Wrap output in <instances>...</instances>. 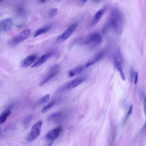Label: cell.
I'll list each match as a JSON object with an SVG mask.
<instances>
[{"instance_id":"cell-27","label":"cell","mask_w":146,"mask_h":146,"mask_svg":"<svg viewBox=\"0 0 146 146\" xmlns=\"http://www.w3.org/2000/svg\"><path fill=\"white\" fill-rule=\"evenodd\" d=\"M14 107V105L13 104H11L10 105L8 106V109L10 110L12 109Z\"/></svg>"},{"instance_id":"cell-12","label":"cell","mask_w":146,"mask_h":146,"mask_svg":"<svg viewBox=\"0 0 146 146\" xmlns=\"http://www.w3.org/2000/svg\"><path fill=\"white\" fill-rule=\"evenodd\" d=\"M84 80L82 77H78L66 83L67 89H71L77 86Z\"/></svg>"},{"instance_id":"cell-8","label":"cell","mask_w":146,"mask_h":146,"mask_svg":"<svg viewBox=\"0 0 146 146\" xmlns=\"http://www.w3.org/2000/svg\"><path fill=\"white\" fill-rule=\"evenodd\" d=\"M61 129V126L48 131L46 135V137L47 139L53 140L56 139L59 136Z\"/></svg>"},{"instance_id":"cell-7","label":"cell","mask_w":146,"mask_h":146,"mask_svg":"<svg viewBox=\"0 0 146 146\" xmlns=\"http://www.w3.org/2000/svg\"><path fill=\"white\" fill-rule=\"evenodd\" d=\"M59 69L55 70L49 69L48 74L39 82V85L40 86H43L51 79L57 75L59 72Z\"/></svg>"},{"instance_id":"cell-15","label":"cell","mask_w":146,"mask_h":146,"mask_svg":"<svg viewBox=\"0 0 146 146\" xmlns=\"http://www.w3.org/2000/svg\"><path fill=\"white\" fill-rule=\"evenodd\" d=\"M84 68L82 66H79L69 71L68 72V76L72 77L80 74L83 70Z\"/></svg>"},{"instance_id":"cell-22","label":"cell","mask_w":146,"mask_h":146,"mask_svg":"<svg viewBox=\"0 0 146 146\" xmlns=\"http://www.w3.org/2000/svg\"><path fill=\"white\" fill-rule=\"evenodd\" d=\"M58 11V9L56 8H54L52 9L49 13V16L50 18L53 17L56 14Z\"/></svg>"},{"instance_id":"cell-1","label":"cell","mask_w":146,"mask_h":146,"mask_svg":"<svg viewBox=\"0 0 146 146\" xmlns=\"http://www.w3.org/2000/svg\"><path fill=\"white\" fill-rule=\"evenodd\" d=\"M111 27L118 35H121L123 30L125 18L119 6L114 4L111 7L110 15L108 20Z\"/></svg>"},{"instance_id":"cell-13","label":"cell","mask_w":146,"mask_h":146,"mask_svg":"<svg viewBox=\"0 0 146 146\" xmlns=\"http://www.w3.org/2000/svg\"><path fill=\"white\" fill-rule=\"evenodd\" d=\"M37 57L36 54H32L26 57L22 61V66L24 67H27L31 64L35 60Z\"/></svg>"},{"instance_id":"cell-10","label":"cell","mask_w":146,"mask_h":146,"mask_svg":"<svg viewBox=\"0 0 146 146\" xmlns=\"http://www.w3.org/2000/svg\"><path fill=\"white\" fill-rule=\"evenodd\" d=\"M13 24L11 19H4L0 22V30L5 31H8L11 29Z\"/></svg>"},{"instance_id":"cell-6","label":"cell","mask_w":146,"mask_h":146,"mask_svg":"<svg viewBox=\"0 0 146 146\" xmlns=\"http://www.w3.org/2000/svg\"><path fill=\"white\" fill-rule=\"evenodd\" d=\"M106 9L107 6H104L95 13L89 25L90 27H93L100 21Z\"/></svg>"},{"instance_id":"cell-16","label":"cell","mask_w":146,"mask_h":146,"mask_svg":"<svg viewBox=\"0 0 146 146\" xmlns=\"http://www.w3.org/2000/svg\"><path fill=\"white\" fill-rule=\"evenodd\" d=\"M114 63L115 66L119 71L122 79L123 80L125 81V78L122 68V63L116 61H114Z\"/></svg>"},{"instance_id":"cell-30","label":"cell","mask_w":146,"mask_h":146,"mask_svg":"<svg viewBox=\"0 0 146 146\" xmlns=\"http://www.w3.org/2000/svg\"><path fill=\"white\" fill-rule=\"evenodd\" d=\"M88 0H81V2L83 4L86 3Z\"/></svg>"},{"instance_id":"cell-14","label":"cell","mask_w":146,"mask_h":146,"mask_svg":"<svg viewBox=\"0 0 146 146\" xmlns=\"http://www.w3.org/2000/svg\"><path fill=\"white\" fill-rule=\"evenodd\" d=\"M51 27L52 26L50 25L37 30L34 33V37H36L39 35L47 33L50 30Z\"/></svg>"},{"instance_id":"cell-2","label":"cell","mask_w":146,"mask_h":146,"mask_svg":"<svg viewBox=\"0 0 146 146\" xmlns=\"http://www.w3.org/2000/svg\"><path fill=\"white\" fill-rule=\"evenodd\" d=\"M42 124V121H39L33 125L31 131L27 138L28 141L31 142L33 141L39 135Z\"/></svg>"},{"instance_id":"cell-5","label":"cell","mask_w":146,"mask_h":146,"mask_svg":"<svg viewBox=\"0 0 146 146\" xmlns=\"http://www.w3.org/2000/svg\"><path fill=\"white\" fill-rule=\"evenodd\" d=\"M102 42V38L100 34L97 32H94L87 37L85 42V44L98 45L101 44Z\"/></svg>"},{"instance_id":"cell-11","label":"cell","mask_w":146,"mask_h":146,"mask_svg":"<svg viewBox=\"0 0 146 146\" xmlns=\"http://www.w3.org/2000/svg\"><path fill=\"white\" fill-rule=\"evenodd\" d=\"M105 53V51L102 50L96 54L88 61L86 67H88L97 62L104 56Z\"/></svg>"},{"instance_id":"cell-23","label":"cell","mask_w":146,"mask_h":146,"mask_svg":"<svg viewBox=\"0 0 146 146\" xmlns=\"http://www.w3.org/2000/svg\"><path fill=\"white\" fill-rule=\"evenodd\" d=\"M50 96L49 94H46L44 96L40 99V103L42 104L47 102Z\"/></svg>"},{"instance_id":"cell-21","label":"cell","mask_w":146,"mask_h":146,"mask_svg":"<svg viewBox=\"0 0 146 146\" xmlns=\"http://www.w3.org/2000/svg\"><path fill=\"white\" fill-rule=\"evenodd\" d=\"M32 117V115L31 114L27 115L24 119L23 124L25 127H27L31 121Z\"/></svg>"},{"instance_id":"cell-24","label":"cell","mask_w":146,"mask_h":146,"mask_svg":"<svg viewBox=\"0 0 146 146\" xmlns=\"http://www.w3.org/2000/svg\"><path fill=\"white\" fill-rule=\"evenodd\" d=\"M135 72L133 68H131L130 72V78L131 80L132 81L134 79Z\"/></svg>"},{"instance_id":"cell-25","label":"cell","mask_w":146,"mask_h":146,"mask_svg":"<svg viewBox=\"0 0 146 146\" xmlns=\"http://www.w3.org/2000/svg\"><path fill=\"white\" fill-rule=\"evenodd\" d=\"M138 72L136 71H135V76L134 78V84H135L137 82L138 79Z\"/></svg>"},{"instance_id":"cell-4","label":"cell","mask_w":146,"mask_h":146,"mask_svg":"<svg viewBox=\"0 0 146 146\" xmlns=\"http://www.w3.org/2000/svg\"><path fill=\"white\" fill-rule=\"evenodd\" d=\"M31 33L30 30H25L21 32L10 40V43L13 45H16L23 42L27 38Z\"/></svg>"},{"instance_id":"cell-20","label":"cell","mask_w":146,"mask_h":146,"mask_svg":"<svg viewBox=\"0 0 146 146\" xmlns=\"http://www.w3.org/2000/svg\"><path fill=\"white\" fill-rule=\"evenodd\" d=\"M54 104V102H52L44 106L41 112L44 113L48 111L53 107Z\"/></svg>"},{"instance_id":"cell-9","label":"cell","mask_w":146,"mask_h":146,"mask_svg":"<svg viewBox=\"0 0 146 146\" xmlns=\"http://www.w3.org/2000/svg\"><path fill=\"white\" fill-rule=\"evenodd\" d=\"M53 54L52 52H50L42 55L31 66V67L32 68L36 67L42 64L47 61Z\"/></svg>"},{"instance_id":"cell-29","label":"cell","mask_w":146,"mask_h":146,"mask_svg":"<svg viewBox=\"0 0 146 146\" xmlns=\"http://www.w3.org/2000/svg\"><path fill=\"white\" fill-rule=\"evenodd\" d=\"M39 1L42 3L45 2L47 0H39Z\"/></svg>"},{"instance_id":"cell-31","label":"cell","mask_w":146,"mask_h":146,"mask_svg":"<svg viewBox=\"0 0 146 146\" xmlns=\"http://www.w3.org/2000/svg\"><path fill=\"white\" fill-rule=\"evenodd\" d=\"M101 0H93V1L95 2H98Z\"/></svg>"},{"instance_id":"cell-26","label":"cell","mask_w":146,"mask_h":146,"mask_svg":"<svg viewBox=\"0 0 146 146\" xmlns=\"http://www.w3.org/2000/svg\"><path fill=\"white\" fill-rule=\"evenodd\" d=\"M132 107H133L131 105L130 107L128 113V115H129L131 114V113L132 112Z\"/></svg>"},{"instance_id":"cell-17","label":"cell","mask_w":146,"mask_h":146,"mask_svg":"<svg viewBox=\"0 0 146 146\" xmlns=\"http://www.w3.org/2000/svg\"><path fill=\"white\" fill-rule=\"evenodd\" d=\"M11 111L7 110L3 111L0 115V124L4 123L6 121L8 116L11 113Z\"/></svg>"},{"instance_id":"cell-32","label":"cell","mask_w":146,"mask_h":146,"mask_svg":"<svg viewBox=\"0 0 146 146\" xmlns=\"http://www.w3.org/2000/svg\"><path fill=\"white\" fill-rule=\"evenodd\" d=\"M1 129H0V135L1 134Z\"/></svg>"},{"instance_id":"cell-33","label":"cell","mask_w":146,"mask_h":146,"mask_svg":"<svg viewBox=\"0 0 146 146\" xmlns=\"http://www.w3.org/2000/svg\"><path fill=\"white\" fill-rule=\"evenodd\" d=\"M3 0H0V2H1V1H3Z\"/></svg>"},{"instance_id":"cell-3","label":"cell","mask_w":146,"mask_h":146,"mask_svg":"<svg viewBox=\"0 0 146 146\" xmlns=\"http://www.w3.org/2000/svg\"><path fill=\"white\" fill-rule=\"evenodd\" d=\"M78 24L76 23L70 26L64 32L59 35L56 39L58 43L62 42L68 38L78 27Z\"/></svg>"},{"instance_id":"cell-19","label":"cell","mask_w":146,"mask_h":146,"mask_svg":"<svg viewBox=\"0 0 146 146\" xmlns=\"http://www.w3.org/2000/svg\"><path fill=\"white\" fill-rule=\"evenodd\" d=\"M114 61L122 63L123 60L121 52L120 47L119 46L117 50L115 55Z\"/></svg>"},{"instance_id":"cell-28","label":"cell","mask_w":146,"mask_h":146,"mask_svg":"<svg viewBox=\"0 0 146 146\" xmlns=\"http://www.w3.org/2000/svg\"><path fill=\"white\" fill-rule=\"evenodd\" d=\"M144 109L145 110H145H146V100H145H145L144 101Z\"/></svg>"},{"instance_id":"cell-18","label":"cell","mask_w":146,"mask_h":146,"mask_svg":"<svg viewBox=\"0 0 146 146\" xmlns=\"http://www.w3.org/2000/svg\"><path fill=\"white\" fill-rule=\"evenodd\" d=\"M61 113L59 112H53L49 115L47 118V120L49 121H53L60 117Z\"/></svg>"}]
</instances>
